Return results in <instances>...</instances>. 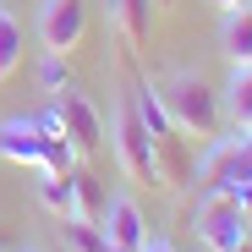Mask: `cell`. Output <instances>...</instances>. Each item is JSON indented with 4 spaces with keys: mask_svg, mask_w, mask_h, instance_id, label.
Listing matches in <instances>:
<instances>
[{
    "mask_svg": "<svg viewBox=\"0 0 252 252\" xmlns=\"http://www.w3.org/2000/svg\"><path fill=\"white\" fill-rule=\"evenodd\" d=\"M110 17L132 44H143L148 28H154V0H110Z\"/></svg>",
    "mask_w": 252,
    "mask_h": 252,
    "instance_id": "cell-10",
    "label": "cell"
},
{
    "mask_svg": "<svg viewBox=\"0 0 252 252\" xmlns=\"http://www.w3.org/2000/svg\"><path fill=\"white\" fill-rule=\"evenodd\" d=\"M6 247H11V236H6V225H0V252H6Z\"/></svg>",
    "mask_w": 252,
    "mask_h": 252,
    "instance_id": "cell-20",
    "label": "cell"
},
{
    "mask_svg": "<svg viewBox=\"0 0 252 252\" xmlns=\"http://www.w3.org/2000/svg\"><path fill=\"white\" fill-rule=\"evenodd\" d=\"M236 252H252V236H247V241H241V247H236Z\"/></svg>",
    "mask_w": 252,
    "mask_h": 252,
    "instance_id": "cell-21",
    "label": "cell"
},
{
    "mask_svg": "<svg viewBox=\"0 0 252 252\" xmlns=\"http://www.w3.org/2000/svg\"><path fill=\"white\" fill-rule=\"evenodd\" d=\"M22 252H38V247H22Z\"/></svg>",
    "mask_w": 252,
    "mask_h": 252,
    "instance_id": "cell-23",
    "label": "cell"
},
{
    "mask_svg": "<svg viewBox=\"0 0 252 252\" xmlns=\"http://www.w3.org/2000/svg\"><path fill=\"white\" fill-rule=\"evenodd\" d=\"M55 115H61V132H66V143H71V154L94 159V154L104 148V121H99V110H94V99H88V94L61 88Z\"/></svg>",
    "mask_w": 252,
    "mask_h": 252,
    "instance_id": "cell-4",
    "label": "cell"
},
{
    "mask_svg": "<svg viewBox=\"0 0 252 252\" xmlns=\"http://www.w3.org/2000/svg\"><path fill=\"white\" fill-rule=\"evenodd\" d=\"M115 159H121V170L132 176L137 187H154V181H159V154H154V137H148V126H143V115H137L132 104L115 115Z\"/></svg>",
    "mask_w": 252,
    "mask_h": 252,
    "instance_id": "cell-3",
    "label": "cell"
},
{
    "mask_svg": "<svg viewBox=\"0 0 252 252\" xmlns=\"http://www.w3.org/2000/svg\"><path fill=\"white\" fill-rule=\"evenodd\" d=\"M230 197H236V208H241V214H247V220H252V181H241V187H236V192H230Z\"/></svg>",
    "mask_w": 252,
    "mask_h": 252,
    "instance_id": "cell-17",
    "label": "cell"
},
{
    "mask_svg": "<svg viewBox=\"0 0 252 252\" xmlns=\"http://www.w3.org/2000/svg\"><path fill=\"white\" fill-rule=\"evenodd\" d=\"M44 88H55V94H61V55H50V61H44Z\"/></svg>",
    "mask_w": 252,
    "mask_h": 252,
    "instance_id": "cell-16",
    "label": "cell"
},
{
    "mask_svg": "<svg viewBox=\"0 0 252 252\" xmlns=\"http://www.w3.org/2000/svg\"><path fill=\"white\" fill-rule=\"evenodd\" d=\"M220 44H225V55H230L236 66H247V61H252V6L225 11V33H220Z\"/></svg>",
    "mask_w": 252,
    "mask_h": 252,
    "instance_id": "cell-11",
    "label": "cell"
},
{
    "mask_svg": "<svg viewBox=\"0 0 252 252\" xmlns=\"http://www.w3.org/2000/svg\"><path fill=\"white\" fill-rule=\"evenodd\" d=\"M66 181H71V220H99L104 214V187H99V176L94 170H77V164H71V170H66Z\"/></svg>",
    "mask_w": 252,
    "mask_h": 252,
    "instance_id": "cell-9",
    "label": "cell"
},
{
    "mask_svg": "<svg viewBox=\"0 0 252 252\" xmlns=\"http://www.w3.org/2000/svg\"><path fill=\"white\" fill-rule=\"evenodd\" d=\"M159 104L170 110V121L181 126V137H197V143H214L225 132V99L214 94V82H203L197 71H176L159 82Z\"/></svg>",
    "mask_w": 252,
    "mask_h": 252,
    "instance_id": "cell-1",
    "label": "cell"
},
{
    "mask_svg": "<svg viewBox=\"0 0 252 252\" xmlns=\"http://www.w3.org/2000/svg\"><path fill=\"white\" fill-rule=\"evenodd\" d=\"M17 66H22V22L0 6V82H6Z\"/></svg>",
    "mask_w": 252,
    "mask_h": 252,
    "instance_id": "cell-12",
    "label": "cell"
},
{
    "mask_svg": "<svg viewBox=\"0 0 252 252\" xmlns=\"http://www.w3.org/2000/svg\"><path fill=\"white\" fill-rule=\"evenodd\" d=\"M220 11H241V6H252V0H214Z\"/></svg>",
    "mask_w": 252,
    "mask_h": 252,
    "instance_id": "cell-19",
    "label": "cell"
},
{
    "mask_svg": "<svg viewBox=\"0 0 252 252\" xmlns=\"http://www.w3.org/2000/svg\"><path fill=\"white\" fill-rule=\"evenodd\" d=\"M230 121L241 132H252V61L236 66V77H230Z\"/></svg>",
    "mask_w": 252,
    "mask_h": 252,
    "instance_id": "cell-13",
    "label": "cell"
},
{
    "mask_svg": "<svg viewBox=\"0 0 252 252\" xmlns=\"http://www.w3.org/2000/svg\"><path fill=\"white\" fill-rule=\"evenodd\" d=\"M241 181H252V132H241L236 126V137H214L197 164V187L203 192H236Z\"/></svg>",
    "mask_w": 252,
    "mask_h": 252,
    "instance_id": "cell-2",
    "label": "cell"
},
{
    "mask_svg": "<svg viewBox=\"0 0 252 252\" xmlns=\"http://www.w3.org/2000/svg\"><path fill=\"white\" fill-rule=\"evenodd\" d=\"M159 6H170V0H154V11H159Z\"/></svg>",
    "mask_w": 252,
    "mask_h": 252,
    "instance_id": "cell-22",
    "label": "cell"
},
{
    "mask_svg": "<svg viewBox=\"0 0 252 252\" xmlns=\"http://www.w3.org/2000/svg\"><path fill=\"white\" fill-rule=\"evenodd\" d=\"M143 252H176V247H170V241H154V236H148V241H143Z\"/></svg>",
    "mask_w": 252,
    "mask_h": 252,
    "instance_id": "cell-18",
    "label": "cell"
},
{
    "mask_svg": "<svg viewBox=\"0 0 252 252\" xmlns=\"http://www.w3.org/2000/svg\"><path fill=\"white\" fill-rule=\"evenodd\" d=\"M38 203H44L55 220H71V181L55 176V170H44V181H38Z\"/></svg>",
    "mask_w": 252,
    "mask_h": 252,
    "instance_id": "cell-14",
    "label": "cell"
},
{
    "mask_svg": "<svg viewBox=\"0 0 252 252\" xmlns=\"http://www.w3.org/2000/svg\"><path fill=\"white\" fill-rule=\"evenodd\" d=\"M66 236H71V247H77V252H115V247L104 241L99 220H66Z\"/></svg>",
    "mask_w": 252,
    "mask_h": 252,
    "instance_id": "cell-15",
    "label": "cell"
},
{
    "mask_svg": "<svg viewBox=\"0 0 252 252\" xmlns=\"http://www.w3.org/2000/svg\"><path fill=\"white\" fill-rule=\"evenodd\" d=\"M192 225H197V236L208 241V252H236V247L247 241V214L236 208L230 192H208Z\"/></svg>",
    "mask_w": 252,
    "mask_h": 252,
    "instance_id": "cell-5",
    "label": "cell"
},
{
    "mask_svg": "<svg viewBox=\"0 0 252 252\" xmlns=\"http://www.w3.org/2000/svg\"><path fill=\"white\" fill-rule=\"evenodd\" d=\"M0 159H11V164H38L44 159V132H38V121H6L0 126Z\"/></svg>",
    "mask_w": 252,
    "mask_h": 252,
    "instance_id": "cell-8",
    "label": "cell"
},
{
    "mask_svg": "<svg viewBox=\"0 0 252 252\" xmlns=\"http://www.w3.org/2000/svg\"><path fill=\"white\" fill-rule=\"evenodd\" d=\"M99 230L115 252H143V241H148V220L132 197H110L104 214H99Z\"/></svg>",
    "mask_w": 252,
    "mask_h": 252,
    "instance_id": "cell-7",
    "label": "cell"
},
{
    "mask_svg": "<svg viewBox=\"0 0 252 252\" xmlns=\"http://www.w3.org/2000/svg\"><path fill=\"white\" fill-rule=\"evenodd\" d=\"M38 38H44L50 55H71L82 38H88V0H44Z\"/></svg>",
    "mask_w": 252,
    "mask_h": 252,
    "instance_id": "cell-6",
    "label": "cell"
}]
</instances>
